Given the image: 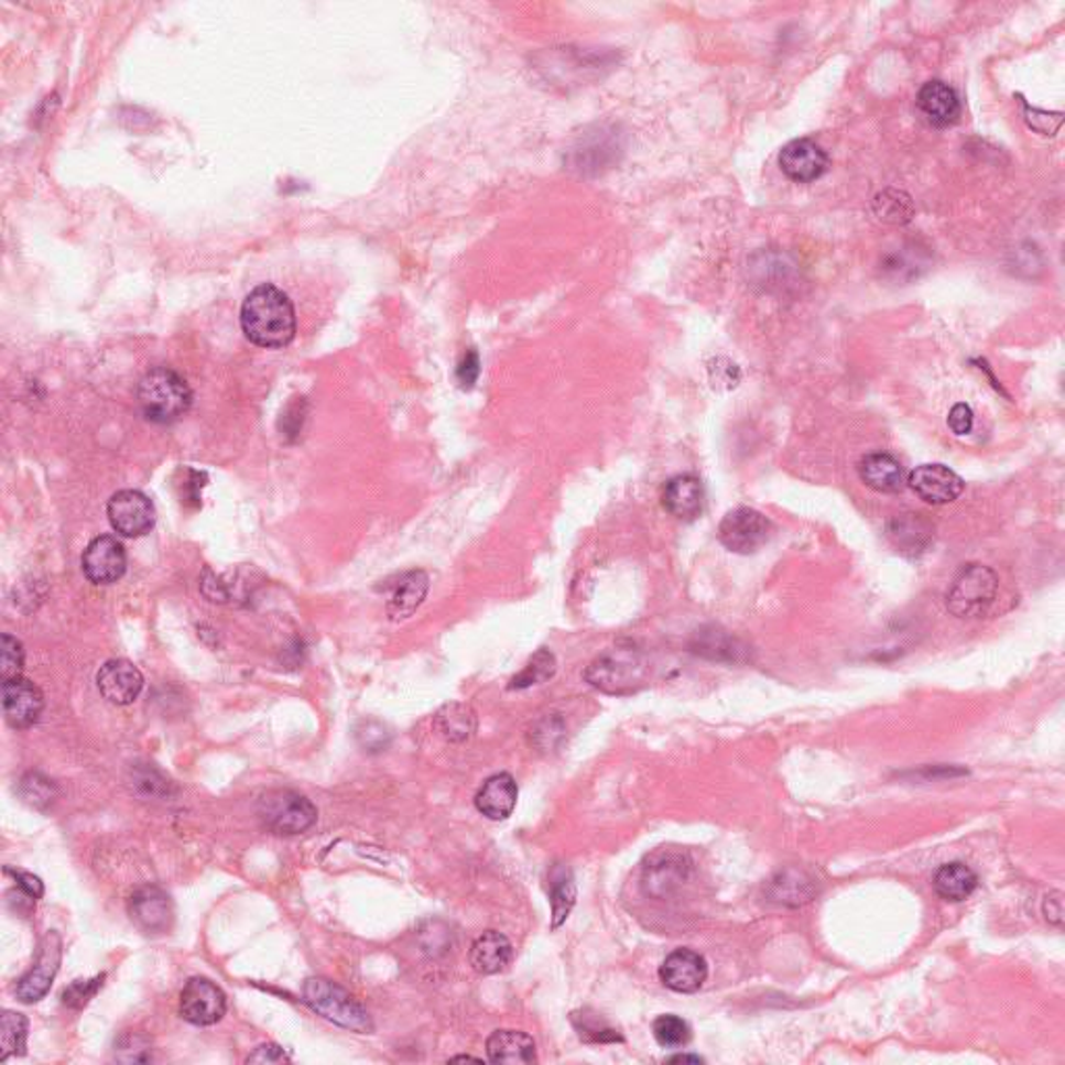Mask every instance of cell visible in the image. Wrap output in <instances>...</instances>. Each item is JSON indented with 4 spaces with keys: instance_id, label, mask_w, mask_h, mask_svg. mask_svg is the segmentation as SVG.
Segmentation results:
<instances>
[{
    "instance_id": "cell-21",
    "label": "cell",
    "mask_w": 1065,
    "mask_h": 1065,
    "mask_svg": "<svg viewBox=\"0 0 1065 1065\" xmlns=\"http://www.w3.org/2000/svg\"><path fill=\"white\" fill-rule=\"evenodd\" d=\"M666 512L685 523H692L704 512V486L695 475H676L662 491Z\"/></svg>"
},
{
    "instance_id": "cell-28",
    "label": "cell",
    "mask_w": 1065,
    "mask_h": 1065,
    "mask_svg": "<svg viewBox=\"0 0 1065 1065\" xmlns=\"http://www.w3.org/2000/svg\"><path fill=\"white\" fill-rule=\"evenodd\" d=\"M933 887L938 898L957 903L972 895L978 887V877L964 861H949L936 870Z\"/></svg>"
},
{
    "instance_id": "cell-33",
    "label": "cell",
    "mask_w": 1065,
    "mask_h": 1065,
    "mask_svg": "<svg viewBox=\"0 0 1065 1065\" xmlns=\"http://www.w3.org/2000/svg\"><path fill=\"white\" fill-rule=\"evenodd\" d=\"M28 1039V1020L18 1011H4L0 1018V1062L21 1055Z\"/></svg>"
},
{
    "instance_id": "cell-36",
    "label": "cell",
    "mask_w": 1065,
    "mask_h": 1065,
    "mask_svg": "<svg viewBox=\"0 0 1065 1065\" xmlns=\"http://www.w3.org/2000/svg\"><path fill=\"white\" fill-rule=\"evenodd\" d=\"M874 208H877V215H879L882 221L887 224H908L914 215V206H912V200L910 196H905L903 192H895V189H887L877 196L874 200Z\"/></svg>"
},
{
    "instance_id": "cell-37",
    "label": "cell",
    "mask_w": 1065,
    "mask_h": 1065,
    "mask_svg": "<svg viewBox=\"0 0 1065 1065\" xmlns=\"http://www.w3.org/2000/svg\"><path fill=\"white\" fill-rule=\"evenodd\" d=\"M19 795L25 804L32 805L36 809H44L55 802L56 786L46 776H42L37 772H30L19 783Z\"/></svg>"
},
{
    "instance_id": "cell-41",
    "label": "cell",
    "mask_w": 1065,
    "mask_h": 1065,
    "mask_svg": "<svg viewBox=\"0 0 1065 1065\" xmlns=\"http://www.w3.org/2000/svg\"><path fill=\"white\" fill-rule=\"evenodd\" d=\"M562 735H564V727L558 718H543L542 722L535 725V729H531L533 743L545 751L554 748L556 739H561Z\"/></svg>"
},
{
    "instance_id": "cell-10",
    "label": "cell",
    "mask_w": 1065,
    "mask_h": 1065,
    "mask_svg": "<svg viewBox=\"0 0 1065 1065\" xmlns=\"http://www.w3.org/2000/svg\"><path fill=\"white\" fill-rule=\"evenodd\" d=\"M107 514L112 529L123 537H140L149 533L156 521V512L149 496L138 489L117 491L109 500Z\"/></svg>"
},
{
    "instance_id": "cell-24",
    "label": "cell",
    "mask_w": 1065,
    "mask_h": 1065,
    "mask_svg": "<svg viewBox=\"0 0 1065 1065\" xmlns=\"http://www.w3.org/2000/svg\"><path fill=\"white\" fill-rule=\"evenodd\" d=\"M858 472L861 481L879 493H899L908 486L905 470L901 467V463L895 456L884 452L863 456L858 465Z\"/></svg>"
},
{
    "instance_id": "cell-16",
    "label": "cell",
    "mask_w": 1065,
    "mask_h": 1065,
    "mask_svg": "<svg viewBox=\"0 0 1065 1065\" xmlns=\"http://www.w3.org/2000/svg\"><path fill=\"white\" fill-rule=\"evenodd\" d=\"M779 165L791 182L809 184V182H816L818 177H823L824 173L828 171L830 161H828V154L816 142H812L807 138H800V140L789 142L785 149L781 150Z\"/></svg>"
},
{
    "instance_id": "cell-13",
    "label": "cell",
    "mask_w": 1065,
    "mask_h": 1065,
    "mask_svg": "<svg viewBox=\"0 0 1065 1065\" xmlns=\"http://www.w3.org/2000/svg\"><path fill=\"white\" fill-rule=\"evenodd\" d=\"M905 483L922 502L933 506L952 504L964 491V479L943 465H920L908 475Z\"/></svg>"
},
{
    "instance_id": "cell-39",
    "label": "cell",
    "mask_w": 1065,
    "mask_h": 1065,
    "mask_svg": "<svg viewBox=\"0 0 1065 1065\" xmlns=\"http://www.w3.org/2000/svg\"><path fill=\"white\" fill-rule=\"evenodd\" d=\"M115 1053H117V1059L119 1062H126V1064H144V1062H150V1045L146 1039L138 1036V1034H126L123 1039H119L117 1047H115Z\"/></svg>"
},
{
    "instance_id": "cell-45",
    "label": "cell",
    "mask_w": 1065,
    "mask_h": 1065,
    "mask_svg": "<svg viewBox=\"0 0 1065 1065\" xmlns=\"http://www.w3.org/2000/svg\"><path fill=\"white\" fill-rule=\"evenodd\" d=\"M358 737H360V743H362L365 748H369L371 751H379V749L388 746L390 732L383 729L381 725H377V722H367V725H365V730H360V732H358Z\"/></svg>"
},
{
    "instance_id": "cell-5",
    "label": "cell",
    "mask_w": 1065,
    "mask_h": 1065,
    "mask_svg": "<svg viewBox=\"0 0 1065 1065\" xmlns=\"http://www.w3.org/2000/svg\"><path fill=\"white\" fill-rule=\"evenodd\" d=\"M999 591L997 573L985 564H966L955 575L952 587L947 589V610L955 618H980L987 615Z\"/></svg>"
},
{
    "instance_id": "cell-34",
    "label": "cell",
    "mask_w": 1065,
    "mask_h": 1065,
    "mask_svg": "<svg viewBox=\"0 0 1065 1065\" xmlns=\"http://www.w3.org/2000/svg\"><path fill=\"white\" fill-rule=\"evenodd\" d=\"M652 1030H654V1039L660 1047L681 1048L692 1041V1026L674 1013L655 1018Z\"/></svg>"
},
{
    "instance_id": "cell-3",
    "label": "cell",
    "mask_w": 1065,
    "mask_h": 1065,
    "mask_svg": "<svg viewBox=\"0 0 1065 1065\" xmlns=\"http://www.w3.org/2000/svg\"><path fill=\"white\" fill-rule=\"evenodd\" d=\"M142 414L159 425L180 421L192 406V390L186 379L169 367H154L138 385Z\"/></svg>"
},
{
    "instance_id": "cell-12",
    "label": "cell",
    "mask_w": 1065,
    "mask_h": 1065,
    "mask_svg": "<svg viewBox=\"0 0 1065 1065\" xmlns=\"http://www.w3.org/2000/svg\"><path fill=\"white\" fill-rule=\"evenodd\" d=\"M61 957H63V941L55 931H51L40 943L36 966L18 982L19 1001L36 1003L51 991V985L61 966Z\"/></svg>"
},
{
    "instance_id": "cell-29",
    "label": "cell",
    "mask_w": 1065,
    "mask_h": 1065,
    "mask_svg": "<svg viewBox=\"0 0 1065 1065\" xmlns=\"http://www.w3.org/2000/svg\"><path fill=\"white\" fill-rule=\"evenodd\" d=\"M692 650L695 654L720 660V662H739L748 654V648L727 631L718 627H706L695 633Z\"/></svg>"
},
{
    "instance_id": "cell-31",
    "label": "cell",
    "mask_w": 1065,
    "mask_h": 1065,
    "mask_svg": "<svg viewBox=\"0 0 1065 1065\" xmlns=\"http://www.w3.org/2000/svg\"><path fill=\"white\" fill-rule=\"evenodd\" d=\"M570 1022L577 1030L580 1041L591 1043V1045H606V1043H622V1034L618 1032L601 1013L594 1010L575 1011L570 1015Z\"/></svg>"
},
{
    "instance_id": "cell-43",
    "label": "cell",
    "mask_w": 1065,
    "mask_h": 1065,
    "mask_svg": "<svg viewBox=\"0 0 1065 1065\" xmlns=\"http://www.w3.org/2000/svg\"><path fill=\"white\" fill-rule=\"evenodd\" d=\"M947 425H949V430L954 431L955 435H968L974 427L972 409L968 404H955L949 412Z\"/></svg>"
},
{
    "instance_id": "cell-38",
    "label": "cell",
    "mask_w": 1065,
    "mask_h": 1065,
    "mask_svg": "<svg viewBox=\"0 0 1065 1065\" xmlns=\"http://www.w3.org/2000/svg\"><path fill=\"white\" fill-rule=\"evenodd\" d=\"M23 658H25V654H23L21 641L13 635H9V633H4L2 635V655H0V678H2V683L21 676Z\"/></svg>"
},
{
    "instance_id": "cell-25",
    "label": "cell",
    "mask_w": 1065,
    "mask_h": 1065,
    "mask_svg": "<svg viewBox=\"0 0 1065 1065\" xmlns=\"http://www.w3.org/2000/svg\"><path fill=\"white\" fill-rule=\"evenodd\" d=\"M512 943L498 931H487L475 938L468 952V961L475 972L491 976L502 972L512 961Z\"/></svg>"
},
{
    "instance_id": "cell-11",
    "label": "cell",
    "mask_w": 1065,
    "mask_h": 1065,
    "mask_svg": "<svg viewBox=\"0 0 1065 1065\" xmlns=\"http://www.w3.org/2000/svg\"><path fill=\"white\" fill-rule=\"evenodd\" d=\"M81 568H84V575L88 580H93L94 585L117 583L126 575V568H128L123 543L112 535L96 537L84 550Z\"/></svg>"
},
{
    "instance_id": "cell-35",
    "label": "cell",
    "mask_w": 1065,
    "mask_h": 1065,
    "mask_svg": "<svg viewBox=\"0 0 1065 1065\" xmlns=\"http://www.w3.org/2000/svg\"><path fill=\"white\" fill-rule=\"evenodd\" d=\"M550 901H552V928L556 931L566 922V917L570 916V912L577 903V887H575V880L570 874L568 877L564 874L561 879L552 882Z\"/></svg>"
},
{
    "instance_id": "cell-17",
    "label": "cell",
    "mask_w": 1065,
    "mask_h": 1065,
    "mask_svg": "<svg viewBox=\"0 0 1065 1065\" xmlns=\"http://www.w3.org/2000/svg\"><path fill=\"white\" fill-rule=\"evenodd\" d=\"M660 980L671 991L692 995L708 980V961L692 949H676L660 966Z\"/></svg>"
},
{
    "instance_id": "cell-6",
    "label": "cell",
    "mask_w": 1065,
    "mask_h": 1065,
    "mask_svg": "<svg viewBox=\"0 0 1065 1065\" xmlns=\"http://www.w3.org/2000/svg\"><path fill=\"white\" fill-rule=\"evenodd\" d=\"M257 814L261 823L275 835H300L317 823V807L296 791H269L264 793Z\"/></svg>"
},
{
    "instance_id": "cell-46",
    "label": "cell",
    "mask_w": 1065,
    "mask_h": 1065,
    "mask_svg": "<svg viewBox=\"0 0 1065 1065\" xmlns=\"http://www.w3.org/2000/svg\"><path fill=\"white\" fill-rule=\"evenodd\" d=\"M7 874H13L15 880H18L19 889L28 895V898L40 899L44 895V884L42 880L30 874V872H21V870H13V868H7Z\"/></svg>"
},
{
    "instance_id": "cell-2",
    "label": "cell",
    "mask_w": 1065,
    "mask_h": 1065,
    "mask_svg": "<svg viewBox=\"0 0 1065 1065\" xmlns=\"http://www.w3.org/2000/svg\"><path fill=\"white\" fill-rule=\"evenodd\" d=\"M648 658L633 643H620L599 654L587 669L585 681L608 695H629L645 685Z\"/></svg>"
},
{
    "instance_id": "cell-26",
    "label": "cell",
    "mask_w": 1065,
    "mask_h": 1065,
    "mask_svg": "<svg viewBox=\"0 0 1065 1065\" xmlns=\"http://www.w3.org/2000/svg\"><path fill=\"white\" fill-rule=\"evenodd\" d=\"M816 893H818L816 880L797 868H786L783 872H779L767 887L768 899L785 908L805 905Z\"/></svg>"
},
{
    "instance_id": "cell-9",
    "label": "cell",
    "mask_w": 1065,
    "mask_h": 1065,
    "mask_svg": "<svg viewBox=\"0 0 1065 1065\" xmlns=\"http://www.w3.org/2000/svg\"><path fill=\"white\" fill-rule=\"evenodd\" d=\"M227 1011L225 992L208 978H189L180 995V1015L194 1026H213Z\"/></svg>"
},
{
    "instance_id": "cell-47",
    "label": "cell",
    "mask_w": 1065,
    "mask_h": 1065,
    "mask_svg": "<svg viewBox=\"0 0 1065 1065\" xmlns=\"http://www.w3.org/2000/svg\"><path fill=\"white\" fill-rule=\"evenodd\" d=\"M456 377H458L463 388H470L477 381V377H479V356H477V352L465 355V358L458 365Z\"/></svg>"
},
{
    "instance_id": "cell-42",
    "label": "cell",
    "mask_w": 1065,
    "mask_h": 1065,
    "mask_svg": "<svg viewBox=\"0 0 1065 1065\" xmlns=\"http://www.w3.org/2000/svg\"><path fill=\"white\" fill-rule=\"evenodd\" d=\"M287 1062H290V1057L275 1043L261 1045V1047L254 1048V1053H250L246 1057V1064H287Z\"/></svg>"
},
{
    "instance_id": "cell-7",
    "label": "cell",
    "mask_w": 1065,
    "mask_h": 1065,
    "mask_svg": "<svg viewBox=\"0 0 1065 1065\" xmlns=\"http://www.w3.org/2000/svg\"><path fill=\"white\" fill-rule=\"evenodd\" d=\"M692 877V860L685 851L660 847L641 868V891L652 899L673 898Z\"/></svg>"
},
{
    "instance_id": "cell-19",
    "label": "cell",
    "mask_w": 1065,
    "mask_h": 1065,
    "mask_svg": "<svg viewBox=\"0 0 1065 1065\" xmlns=\"http://www.w3.org/2000/svg\"><path fill=\"white\" fill-rule=\"evenodd\" d=\"M887 535L898 552L917 558L935 540V524L920 512H903L887 523Z\"/></svg>"
},
{
    "instance_id": "cell-22",
    "label": "cell",
    "mask_w": 1065,
    "mask_h": 1065,
    "mask_svg": "<svg viewBox=\"0 0 1065 1065\" xmlns=\"http://www.w3.org/2000/svg\"><path fill=\"white\" fill-rule=\"evenodd\" d=\"M519 800V786L510 774H493L479 789L475 805L489 821H506L512 816Z\"/></svg>"
},
{
    "instance_id": "cell-32",
    "label": "cell",
    "mask_w": 1065,
    "mask_h": 1065,
    "mask_svg": "<svg viewBox=\"0 0 1065 1065\" xmlns=\"http://www.w3.org/2000/svg\"><path fill=\"white\" fill-rule=\"evenodd\" d=\"M556 674V655L550 650H537L529 658L523 671L510 681V689H529L547 683Z\"/></svg>"
},
{
    "instance_id": "cell-1",
    "label": "cell",
    "mask_w": 1065,
    "mask_h": 1065,
    "mask_svg": "<svg viewBox=\"0 0 1065 1065\" xmlns=\"http://www.w3.org/2000/svg\"><path fill=\"white\" fill-rule=\"evenodd\" d=\"M240 323L243 336L261 348H285L296 337V308L271 283H262L246 296Z\"/></svg>"
},
{
    "instance_id": "cell-30",
    "label": "cell",
    "mask_w": 1065,
    "mask_h": 1065,
    "mask_svg": "<svg viewBox=\"0 0 1065 1065\" xmlns=\"http://www.w3.org/2000/svg\"><path fill=\"white\" fill-rule=\"evenodd\" d=\"M435 725L449 743H465L477 732V714L467 704H448L437 711Z\"/></svg>"
},
{
    "instance_id": "cell-48",
    "label": "cell",
    "mask_w": 1065,
    "mask_h": 1065,
    "mask_svg": "<svg viewBox=\"0 0 1065 1065\" xmlns=\"http://www.w3.org/2000/svg\"><path fill=\"white\" fill-rule=\"evenodd\" d=\"M669 1064L699 1065V1064H704V1059H702L699 1055H685V1053H681V1055H673V1057H669Z\"/></svg>"
},
{
    "instance_id": "cell-4",
    "label": "cell",
    "mask_w": 1065,
    "mask_h": 1065,
    "mask_svg": "<svg viewBox=\"0 0 1065 1065\" xmlns=\"http://www.w3.org/2000/svg\"><path fill=\"white\" fill-rule=\"evenodd\" d=\"M304 1003L325 1020L341 1029L367 1034L373 1030L369 1011L365 1010L346 989L327 978H308L304 982Z\"/></svg>"
},
{
    "instance_id": "cell-20",
    "label": "cell",
    "mask_w": 1065,
    "mask_h": 1065,
    "mask_svg": "<svg viewBox=\"0 0 1065 1065\" xmlns=\"http://www.w3.org/2000/svg\"><path fill=\"white\" fill-rule=\"evenodd\" d=\"M917 109L933 128H949L961 115V100L954 88L941 79L926 81L917 93Z\"/></svg>"
},
{
    "instance_id": "cell-23",
    "label": "cell",
    "mask_w": 1065,
    "mask_h": 1065,
    "mask_svg": "<svg viewBox=\"0 0 1065 1065\" xmlns=\"http://www.w3.org/2000/svg\"><path fill=\"white\" fill-rule=\"evenodd\" d=\"M491 1064L531 1065L537 1062L535 1041L519 1030H496L487 1039Z\"/></svg>"
},
{
    "instance_id": "cell-27",
    "label": "cell",
    "mask_w": 1065,
    "mask_h": 1065,
    "mask_svg": "<svg viewBox=\"0 0 1065 1065\" xmlns=\"http://www.w3.org/2000/svg\"><path fill=\"white\" fill-rule=\"evenodd\" d=\"M427 591H430V577L425 570L406 573L395 585L392 598L388 601V615L393 622H402L411 618L427 598Z\"/></svg>"
},
{
    "instance_id": "cell-14",
    "label": "cell",
    "mask_w": 1065,
    "mask_h": 1065,
    "mask_svg": "<svg viewBox=\"0 0 1065 1065\" xmlns=\"http://www.w3.org/2000/svg\"><path fill=\"white\" fill-rule=\"evenodd\" d=\"M131 922L146 935H165L173 926V903L159 887H142L130 898Z\"/></svg>"
},
{
    "instance_id": "cell-15",
    "label": "cell",
    "mask_w": 1065,
    "mask_h": 1065,
    "mask_svg": "<svg viewBox=\"0 0 1065 1065\" xmlns=\"http://www.w3.org/2000/svg\"><path fill=\"white\" fill-rule=\"evenodd\" d=\"M4 718L13 729H30L44 710V695L23 676L2 683Z\"/></svg>"
},
{
    "instance_id": "cell-18",
    "label": "cell",
    "mask_w": 1065,
    "mask_h": 1065,
    "mask_svg": "<svg viewBox=\"0 0 1065 1065\" xmlns=\"http://www.w3.org/2000/svg\"><path fill=\"white\" fill-rule=\"evenodd\" d=\"M96 685L102 697L111 704L128 706L142 692L144 676L130 660L115 658L100 666L96 674Z\"/></svg>"
},
{
    "instance_id": "cell-44",
    "label": "cell",
    "mask_w": 1065,
    "mask_h": 1065,
    "mask_svg": "<svg viewBox=\"0 0 1065 1065\" xmlns=\"http://www.w3.org/2000/svg\"><path fill=\"white\" fill-rule=\"evenodd\" d=\"M1043 916L1048 924L1062 928L1064 926V893L1062 891H1051L1043 901Z\"/></svg>"
},
{
    "instance_id": "cell-49",
    "label": "cell",
    "mask_w": 1065,
    "mask_h": 1065,
    "mask_svg": "<svg viewBox=\"0 0 1065 1065\" xmlns=\"http://www.w3.org/2000/svg\"><path fill=\"white\" fill-rule=\"evenodd\" d=\"M452 1062H481V1059H477L472 1055H458V1057H452Z\"/></svg>"
},
{
    "instance_id": "cell-40",
    "label": "cell",
    "mask_w": 1065,
    "mask_h": 1065,
    "mask_svg": "<svg viewBox=\"0 0 1065 1065\" xmlns=\"http://www.w3.org/2000/svg\"><path fill=\"white\" fill-rule=\"evenodd\" d=\"M102 980H105V976H96L93 980H75L69 989L63 991V1003L69 1006V1008H75V1010L84 1008L96 995V991L102 987Z\"/></svg>"
},
{
    "instance_id": "cell-8",
    "label": "cell",
    "mask_w": 1065,
    "mask_h": 1065,
    "mask_svg": "<svg viewBox=\"0 0 1065 1065\" xmlns=\"http://www.w3.org/2000/svg\"><path fill=\"white\" fill-rule=\"evenodd\" d=\"M772 533V524L767 517L753 508H735L718 524V540L732 554H756L767 545Z\"/></svg>"
}]
</instances>
